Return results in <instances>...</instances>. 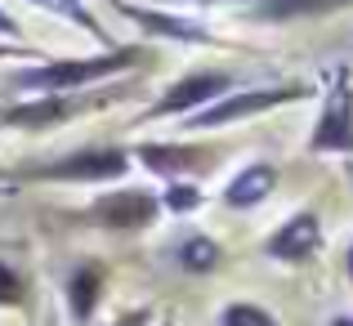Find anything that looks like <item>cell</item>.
Masks as SVG:
<instances>
[{
  "instance_id": "cell-20",
  "label": "cell",
  "mask_w": 353,
  "mask_h": 326,
  "mask_svg": "<svg viewBox=\"0 0 353 326\" xmlns=\"http://www.w3.org/2000/svg\"><path fill=\"white\" fill-rule=\"evenodd\" d=\"M0 32H5V36H18V27H14V18H9V14H0Z\"/></svg>"
},
{
  "instance_id": "cell-8",
  "label": "cell",
  "mask_w": 353,
  "mask_h": 326,
  "mask_svg": "<svg viewBox=\"0 0 353 326\" xmlns=\"http://www.w3.org/2000/svg\"><path fill=\"white\" fill-rule=\"evenodd\" d=\"M103 282H108V273L99 264H81L77 273L68 277V313H72L77 326H90L99 300H103Z\"/></svg>"
},
{
  "instance_id": "cell-3",
  "label": "cell",
  "mask_w": 353,
  "mask_h": 326,
  "mask_svg": "<svg viewBox=\"0 0 353 326\" xmlns=\"http://www.w3.org/2000/svg\"><path fill=\"white\" fill-rule=\"evenodd\" d=\"M309 152H353V85L349 72H336L327 112H322L318 130L309 139Z\"/></svg>"
},
{
  "instance_id": "cell-11",
  "label": "cell",
  "mask_w": 353,
  "mask_h": 326,
  "mask_svg": "<svg viewBox=\"0 0 353 326\" xmlns=\"http://www.w3.org/2000/svg\"><path fill=\"white\" fill-rule=\"evenodd\" d=\"M345 5V0H255L250 14L268 18V23H286V18H309V14H327V9Z\"/></svg>"
},
{
  "instance_id": "cell-17",
  "label": "cell",
  "mask_w": 353,
  "mask_h": 326,
  "mask_svg": "<svg viewBox=\"0 0 353 326\" xmlns=\"http://www.w3.org/2000/svg\"><path fill=\"white\" fill-rule=\"evenodd\" d=\"M27 300V277L18 268L0 264V309H14V304Z\"/></svg>"
},
{
  "instance_id": "cell-19",
  "label": "cell",
  "mask_w": 353,
  "mask_h": 326,
  "mask_svg": "<svg viewBox=\"0 0 353 326\" xmlns=\"http://www.w3.org/2000/svg\"><path fill=\"white\" fill-rule=\"evenodd\" d=\"M112 326H148V309H134V313H125L121 322H112Z\"/></svg>"
},
{
  "instance_id": "cell-12",
  "label": "cell",
  "mask_w": 353,
  "mask_h": 326,
  "mask_svg": "<svg viewBox=\"0 0 353 326\" xmlns=\"http://www.w3.org/2000/svg\"><path fill=\"white\" fill-rule=\"evenodd\" d=\"M139 161H143L152 174H161V179H179V170L192 161V152H188V147H161V143H143V147H139Z\"/></svg>"
},
{
  "instance_id": "cell-22",
  "label": "cell",
  "mask_w": 353,
  "mask_h": 326,
  "mask_svg": "<svg viewBox=\"0 0 353 326\" xmlns=\"http://www.w3.org/2000/svg\"><path fill=\"white\" fill-rule=\"evenodd\" d=\"M345 264H349V277H353V246H349V259H345Z\"/></svg>"
},
{
  "instance_id": "cell-5",
  "label": "cell",
  "mask_w": 353,
  "mask_h": 326,
  "mask_svg": "<svg viewBox=\"0 0 353 326\" xmlns=\"http://www.w3.org/2000/svg\"><path fill=\"white\" fill-rule=\"evenodd\" d=\"M157 210H161V197L130 188V192H112V197L94 201L90 219L103 223V228H112V232H139V228H148V223L157 219Z\"/></svg>"
},
{
  "instance_id": "cell-16",
  "label": "cell",
  "mask_w": 353,
  "mask_h": 326,
  "mask_svg": "<svg viewBox=\"0 0 353 326\" xmlns=\"http://www.w3.org/2000/svg\"><path fill=\"white\" fill-rule=\"evenodd\" d=\"M161 206H165V210H174V215H192V210L201 206V188H192V183H179V179H174L170 188H165Z\"/></svg>"
},
{
  "instance_id": "cell-6",
  "label": "cell",
  "mask_w": 353,
  "mask_h": 326,
  "mask_svg": "<svg viewBox=\"0 0 353 326\" xmlns=\"http://www.w3.org/2000/svg\"><path fill=\"white\" fill-rule=\"evenodd\" d=\"M228 85H233V77H228V72H197V77H188V81H179V85L165 90V99L152 108V116H170V112H192L197 103H206V99H219Z\"/></svg>"
},
{
  "instance_id": "cell-10",
  "label": "cell",
  "mask_w": 353,
  "mask_h": 326,
  "mask_svg": "<svg viewBox=\"0 0 353 326\" xmlns=\"http://www.w3.org/2000/svg\"><path fill=\"white\" fill-rule=\"evenodd\" d=\"M121 14H125V18H134L139 27H148V32H157V36H174V41H206V32H201L197 23H188V18L152 14V9H139V5H125V0H121Z\"/></svg>"
},
{
  "instance_id": "cell-21",
  "label": "cell",
  "mask_w": 353,
  "mask_h": 326,
  "mask_svg": "<svg viewBox=\"0 0 353 326\" xmlns=\"http://www.w3.org/2000/svg\"><path fill=\"white\" fill-rule=\"evenodd\" d=\"M331 326H353V313H340V318H331Z\"/></svg>"
},
{
  "instance_id": "cell-9",
  "label": "cell",
  "mask_w": 353,
  "mask_h": 326,
  "mask_svg": "<svg viewBox=\"0 0 353 326\" xmlns=\"http://www.w3.org/2000/svg\"><path fill=\"white\" fill-rule=\"evenodd\" d=\"M273 183H277V170L264 165V161H255V165H246V170L224 188V201L233 210H250V206H259V201L273 192Z\"/></svg>"
},
{
  "instance_id": "cell-18",
  "label": "cell",
  "mask_w": 353,
  "mask_h": 326,
  "mask_svg": "<svg viewBox=\"0 0 353 326\" xmlns=\"http://www.w3.org/2000/svg\"><path fill=\"white\" fill-rule=\"evenodd\" d=\"M36 5H45V9H54V14L72 18V23H77V27H85V32H99V27H94V18L85 14V5H81V0H36Z\"/></svg>"
},
{
  "instance_id": "cell-1",
  "label": "cell",
  "mask_w": 353,
  "mask_h": 326,
  "mask_svg": "<svg viewBox=\"0 0 353 326\" xmlns=\"http://www.w3.org/2000/svg\"><path fill=\"white\" fill-rule=\"evenodd\" d=\"M143 63L139 50H117V54H99V59H63V63H45V68L18 72V85L23 90H72V85H90L99 77H112Z\"/></svg>"
},
{
  "instance_id": "cell-2",
  "label": "cell",
  "mask_w": 353,
  "mask_h": 326,
  "mask_svg": "<svg viewBox=\"0 0 353 326\" xmlns=\"http://www.w3.org/2000/svg\"><path fill=\"white\" fill-rule=\"evenodd\" d=\"M125 152L121 147H85V152L59 156L50 165L27 170L32 179H54V183H103V179H121L125 174Z\"/></svg>"
},
{
  "instance_id": "cell-23",
  "label": "cell",
  "mask_w": 353,
  "mask_h": 326,
  "mask_svg": "<svg viewBox=\"0 0 353 326\" xmlns=\"http://www.w3.org/2000/svg\"><path fill=\"white\" fill-rule=\"evenodd\" d=\"M345 5H349V0H345Z\"/></svg>"
},
{
  "instance_id": "cell-14",
  "label": "cell",
  "mask_w": 353,
  "mask_h": 326,
  "mask_svg": "<svg viewBox=\"0 0 353 326\" xmlns=\"http://www.w3.org/2000/svg\"><path fill=\"white\" fill-rule=\"evenodd\" d=\"M179 264L188 268V273H210V268L219 264V246L210 237H188L179 246Z\"/></svg>"
},
{
  "instance_id": "cell-15",
  "label": "cell",
  "mask_w": 353,
  "mask_h": 326,
  "mask_svg": "<svg viewBox=\"0 0 353 326\" xmlns=\"http://www.w3.org/2000/svg\"><path fill=\"white\" fill-rule=\"evenodd\" d=\"M219 326H277V318L268 309H259V304L237 300V304H228V309L219 313Z\"/></svg>"
},
{
  "instance_id": "cell-13",
  "label": "cell",
  "mask_w": 353,
  "mask_h": 326,
  "mask_svg": "<svg viewBox=\"0 0 353 326\" xmlns=\"http://www.w3.org/2000/svg\"><path fill=\"white\" fill-rule=\"evenodd\" d=\"M68 116V103L63 99H36V103H23L9 112V125H23V130H41V125H54V121Z\"/></svg>"
},
{
  "instance_id": "cell-4",
  "label": "cell",
  "mask_w": 353,
  "mask_h": 326,
  "mask_svg": "<svg viewBox=\"0 0 353 326\" xmlns=\"http://www.w3.org/2000/svg\"><path fill=\"white\" fill-rule=\"evenodd\" d=\"M322 250V219L313 210H300L264 241V255L268 259H282V264H304Z\"/></svg>"
},
{
  "instance_id": "cell-7",
  "label": "cell",
  "mask_w": 353,
  "mask_h": 326,
  "mask_svg": "<svg viewBox=\"0 0 353 326\" xmlns=\"http://www.w3.org/2000/svg\"><path fill=\"white\" fill-rule=\"evenodd\" d=\"M291 99H300V90H246V94H233V99H219L215 108H206L192 125L206 130V125H228V121L237 116H250V112H264L273 103H291Z\"/></svg>"
}]
</instances>
